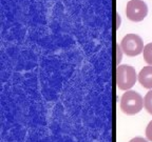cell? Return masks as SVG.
Instances as JSON below:
<instances>
[{"mask_svg": "<svg viewBox=\"0 0 152 142\" xmlns=\"http://www.w3.org/2000/svg\"><path fill=\"white\" fill-rule=\"evenodd\" d=\"M144 106V99L134 91H127L121 99V109L126 115H135L140 113Z\"/></svg>", "mask_w": 152, "mask_h": 142, "instance_id": "1", "label": "cell"}, {"mask_svg": "<svg viewBox=\"0 0 152 142\" xmlns=\"http://www.w3.org/2000/svg\"><path fill=\"white\" fill-rule=\"evenodd\" d=\"M137 80L135 69L130 65H118L116 70V84L121 91H128L135 84Z\"/></svg>", "mask_w": 152, "mask_h": 142, "instance_id": "2", "label": "cell"}, {"mask_svg": "<svg viewBox=\"0 0 152 142\" xmlns=\"http://www.w3.org/2000/svg\"><path fill=\"white\" fill-rule=\"evenodd\" d=\"M121 46L127 56L134 57L140 55L144 51V42L142 38L135 34H128L123 38Z\"/></svg>", "mask_w": 152, "mask_h": 142, "instance_id": "3", "label": "cell"}, {"mask_svg": "<svg viewBox=\"0 0 152 142\" xmlns=\"http://www.w3.org/2000/svg\"><path fill=\"white\" fill-rule=\"evenodd\" d=\"M148 14V7L142 0H130L127 3L126 15L131 21L140 22L146 18Z\"/></svg>", "mask_w": 152, "mask_h": 142, "instance_id": "4", "label": "cell"}, {"mask_svg": "<svg viewBox=\"0 0 152 142\" xmlns=\"http://www.w3.org/2000/svg\"><path fill=\"white\" fill-rule=\"evenodd\" d=\"M138 81L145 88L152 90V65L145 66L138 74Z\"/></svg>", "mask_w": 152, "mask_h": 142, "instance_id": "5", "label": "cell"}, {"mask_svg": "<svg viewBox=\"0 0 152 142\" xmlns=\"http://www.w3.org/2000/svg\"><path fill=\"white\" fill-rule=\"evenodd\" d=\"M142 55H144V59L149 65H152V42L148 43L142 51Z\"/></svg>", "mask_w": 152, "mask_h": 142, "instance_id": "6", "label": "cell"}, {"mask_svg": "<svg viewBox=\"0 0 152 142\" xmlns=\"http://www.w3.org/2000/svg\"><path fill=\"white\" fill-rule=\"evenodd\" d=\"M144 106H145L146 111L150 115H152V90H150L144 98Z\"/></svg>", "mask_w": 152, "mask_h": 142, "instance_id": "7", "label": "cell"}, {"mask_svg": "<svg viewBox=\"0 0 152 142\" xmlns=\"http://www.w3.org/2000/svg\"><path fill=\"white\" fill-rule=\"evenodd\" d=\"M146 136H147L148 140L152 142V120L149 122V124L147 125V128H146Z\"/></svg>", "mask_w": 152, "mask_h": 142, "instance_id": "8", "label": "cell"}, {"mask_svg": "<svg viewBox=\"0 0 152 142\" xmlns=\"http://www.w3.org/2000/svg\"><path fill=\"white\" fill-rule=\"evenodd\" d=\"M117 58H116V62H117V64H119L121 63V59H123V53H124V51H123V49H121V44H117Z\"/></svg>", "mask_w": 152, "mask_h": 142, "instance_id": "9", "label": "cell"}, {"mask_svg": "<svg viewBox=\"0 0 152 142\" xmlns=\"http://www.w3.org/2000/svg\"><path fill=\"white\" fill-rule=\"evenodd\" d=\"M129 142H148L146 139H144V138L142 137H136V138H133V139H131Z\"/></svg>", "mask_w": 152, "mask_h": 142, "instance_id": "10", "label": "cell"}, {"mask_svg": "<svg viewBox=\"0 0 152 142\" xmlns=\"http://www.w3.org/2000/svg\"><path fill=\"white\" fill-rule=\"evenodd\" d=\"M117 24H116V26H117V28H119V26H121V16H119V15H117Z\"/></svg>", "mask_w": 152, "mask_h": 142, "instance_id": "11", "label": "cell"}]
</instances>
